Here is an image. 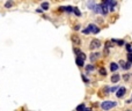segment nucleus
<instances>
[{
	"instance_id": "obj_22",
	"label": "nucleus",
	"mask_w": 132,
	"mask_h": 111,
	"mask_svg": "<svg viewBox=\"0 0 132 111\" xmlns=\"http://www.w3.org/2000/svg\"><path fill=\"white\" fill-rule=\"evenodd\" d=\"M79 58H81L82 60H85V59H86V54H85L83 52H81V53H80V56H79Z\"/></svg>"
},
{
	"instance_id": "obj_12",
	"label": "nucleus",
	"mask_w": 132,
	"mask_h": 111,
	"mask_svg": "<svg viewBox=\"0 0 132 111\" xmlns=\"http://www.w3.org/2000/svg\"><path fill=\"white\" fill-rule=\"evenodd\" d=\"M77 111H86V106H85V104L82 103V104H80L77 106Z\"/></svg>"
},
{
	"instance_id": "obj_20",
	"label": "nucleus",
	"mask_w": 132,
	"mask_h": 111,
	"mask_svg": "<svg viewBox=\"0 0 132 111\" xmlns=\"http://www.w3.org/2000/svg\"><path fill=\"white\" fill-rule=\"evenodd\" d=\"M127 63L132 64V53H129V54H127Z\"/></svg>"
},
{
	"instance_id": "obj_11",
	"label": "nucleus",
	"mask_w": 132,
	"mask_h": 111,
	"mask_svg": "<svg viewBox=\"0 0 132 111\" xmlns=\"http://www.w3.org/2000/svg\"><path fill=\"white\" fill-rule=\"evenodd\" d=\"M87 6H88V7H89L90 9H92V10H94L95 6H96V4H95L94 1H89V2H87Z\"/></svg>"
},
{
	"instance_id": "obj_7",
	"label": "nucleus",
	"mask_w": 132,
	"mask_h": 111,
	"mask_svg": "<svg viewBox=\"0 0 132 111\" xmlns=\"http://www.w3.org/2000/svg\"><path fill=\"white\" fill-rule=\"evenodd\" d=\"M75 63H77V65H78L79 67H82V66H85V60H82L81 58H79V57L75 59Z\"/></svg>"
},
{
	"instance_id": "obj_9",
	"label": "nucleus",
	"mask_w": 132,
	"mask_h": 111,
	"mask_svg": "<svg viewBox=\"0 0 132 111\" xmlns=\"http://www.w3.org/2000/svg\"><path fill=\"white\" fill-rule=\"evenodd\" d=\"M98 57H100V53H98V52H95V53L90 54V61H95Z\"/></svg>"
},
{
	"instance_id": "obj_1",
	"label": "nucleus",
	"mask_w": 132,
	"mask_h": 111,
	"mask_svg": "<svg viewBox=\"0 0 132 111\" xmlns=\"http://www.w3.org/2000/svg\"><path fill=\"white\" fill-rule=\"evenodd\" d=\"M116 105H117V103L114 102V101H104L101 104V108L104 111H108V110H110V109H112V108H115Z\"/></svg>"
},
{
	"instance_id": "obj_21",
	"label": "nucleus",
	"mask_w": 132,
	"mask_h": 111,
	"mask_svg": "<svg viewBox=\"0 0 132 111\" xmlns=\"http://www.w3.org/2000/svg\"><path fill=\"white\" fill-rule=\"evenodd\" d=\"M126 50H127V52L129 53H132V48L130 44H126Z\"/></svg>"
},
{
	"instance_id": "obj_17",
	"label": "nucleus",
	"mask_w": 132,
	"mask_h": 111,
	"mask_svg": "<svg viewBox=\"0 0 132 111\" xmlns=\"http://www.w3.org/2000/svg\"><path fill=\"white\" fill-rule=\"evenodd\" d=\"M73 12H74V14H75L77 16H81V12H80L77 7H74V10H73Z\"/></svg>"
},
{
	"instance_id": "obj_27",
	"label": "nucleus",
	"mask_w": 132,
	"mask_h": 111,
	"mask_svg": "<svg viewBox=\"0 0 132 111\" xmlns=\"http://www.w3.org/2000/svg\"><path fill=\"white\" fill-rule=\"evenodd\" d=\"M79 29H80V26H79V24H77V26L74 27V30H75V31H78Z\"/></svg>"
},
{
	"instance_id": "obj_3",
	"label": "nucleus",
	"mask_w": 132,
	"mask_h": 111,
	"mask_svg": "<svg viewBox=\"0 0 132 111\" xmlns=\"http://www.w3.org/2000/svg\"><path fill=\"white\" fill-rule=\"evenodd\" d=\"M87 29H88V31L92 33V34H98V33H100V28L97 26H95V24H93V23L88 24Z\"/></svg>"
},
{
	"instance_id": "obj_15",
	"label": "nucleus",
	"mask_w": 132,
	"mask_h": 111,
	"mask_svg": "<svg viewBox=\"0 0 132 111\" xmlns=\"http://www.w3.org/2000/svg\"><path fill=\"white\" fill-rule=\"evenodd\" d=\"M94 68H95L94 65H87V66H86V71H87V72H92V71H94Z\"/></svg>"
},
{
	"instance_id": "obj_16",
	"label": "nucleus",
	"mask_w": 132,
	"mask_h": 111,
	"mask_svg": "<svg viewBox=\"0 0 132 111\" xmlns=\"http://www.w3.org/2000/svg\"><path fill=\"white\" fill-rule=\"evenodd\" d=\"M98 72H100L101 75H107V71H106V68H103V67H101V68L98 69Z\"/></svg>"
},
{
	"instance_id": "obj_24",
	"label": "nucleus",
	"mask_w": 132,
	"mask_h": 111,
	"mask_svg": "<svg viewBox=\"0 0 132 111\" xmlns=\"http://www.w3.org/2000/svg\"><path fill=\"white\" fill-rule=\"evenodd\" d=\"M81 77L83 79V81H85V83H88V82H89V81H88V79H87V77H85L83 74H81Z\"/></svg>"
},
{
	"instance_id": "obj_28",
	"label": "nucleus",
	"mask_w": 132,
	"mask_h": 111,
	"mask_svg": "<svg viewBox=\"0 0 132 111\" xmlns=\"http://www.w3.org/2000/svg\"><path fill=\"white\" fill-rule=\"evenodd\" d=\"M86 111H90V110H89V109H86Z\"/></svg>"
},
{
	"instance_id": "obj_4",
	"label": "nucleus",
	"mask_w": 132,
	"mask_h": 111,
	"mask_svg": "<svg viewBox=\"0 0 132 111\" xmlns=\"http://www.w3.org/2000/svg\"><path fill=\"white\" fill-rule=\"evenodd\" d=\"M71 39H72V43H73L75 46H79L80 44H81V39H80V37L78 35H72Z\"/></svg>"
},
{
	"instance_id": "obj_10",
	"label": "nucleus",
	"mask_w": 132,
	"mask_h": 111,
	"mask_svg": "<svg viewBox=\"0 0 132 111\" xmlns=\"http://www.w3.org/2000/svg\"><path fill=\"white\" fill-rule=\"evenodd\" d=\"M110 69H111V72H116L118 69V65L116 63H111L110 64Z\"/></svg>"
},
{
	"instance_id": "obj_8",
	"label": "nucleus",
	"mask_w": 132,
	"mask_h": 111,
	"mask_svg": "<svg viewBox=\"0 0 132 111\" xmlns=\"http://www.w3.org/2000/svg\"><path fill=\"white\" fill-rule=\"evenodd\" d=\"M119 79H121V77H119L118 74H114V75L111 77V82H112V83H117V82L119 81Z\"/></svg>"
},
{
	"instance_id": "obj_26",
	"label": "nucleus",
	"mask_w": 132,
	"mask_h": 111,
	"mask_svg": "<svg viewBox=\"0 0 132 111\" xmlns=\"http://www.w3.org/2000/svg\"><path fill=\"white\" fill-rule=\"evenodd\" d=\"M82 33H83V34H90V33H89V31H88V29H83V30H82Z\"/></svg>"
},
{
	"instance_id": "obj_2",
	"label": "nucleus",
	"mask_w": 132,
	"mask_h": 111,
	"mask_svg": "<svg viewBox=\"0 0 132 111\" xmlns=\"http://www.w3.org/2000/svg\"><path fill=\"white\" fill-rule=\"evenodd\" d=\"M100 46H101V41L100 39H93L90 42V44H89V49L90 50H96Z\"/></svg>"
},
{
	"instance_id": "obj_5",
	"label": "nucleus",
	"mask_w": 132,
	"mask_h": 111,
	"mask_svg": "<svg viewBox=\"0 0 132 111\" xmlns=\"http://www.w3.org/2000/svg\"><path fill=\"white\" fill-rule=\"evenodd\" d=\"M126 93V88L125 87H121L118 90H117V93H116V96L118 97V98H121V97H123L124 95Z\"/></svg>"
},
{
	"instance_id": "obj_29",
	"label": "nucleus",
	"mask_w": 132,
	"mask_h": 111,
	"mask_svg": "<svg viewBox=\"0 0 132 111\" xmlns=\"http://www.w3.org/2000/svg\"><path fill=\"white\" fill-rule=\"evenodd\" d=\"M126 111H131V110H126Z\"/></svg>"
},
{
	"instance_id": "obj_14",
	"label": "nucleus",
	"mask_w": 132,
	"mask_h": 111,
	"mask_svg": "<svg viewBox=\"0 0 132 111\" xmlns=\"http://www.w3.org/2000/svg\"><path fill=\"white\" fill-rule=\"evenodd\" d=\"M111 42H114V43H117V44H118V45H124V44H125V42H124V41H122V39H119V41H118V39H112V41H111Z\"/></svg>"
},
{
	"instance_id": "obj_23",
	"label": "nucleus",
	"mask_w": 132,
	"mask_h": 111,
	"mask_svg": "<svg viewBox=\"0 0 132 111\" xmlns=\"http://www.w3.org/2000/svg\"><path fill=\"white\" fill-rule=\"evenodd\" d=\"M73 51H74V53H75V54H78V56H80V53H81V51H80L78 48H75V49H74Z\"/></svg>"
},
{
	"instance_id": "obj_18",
	"label": "nucleus",
	"mask_w": 132,
	"mask_h": 111,
	"mask_svg": "<svg viewBox=\"0 0 132 111\" xmlns=\"http://www.w3.org/2000/svg\"><path fill=\"white\" fill-rule=\"evenodd\" d=\"M74 10V7H71V6H67L65 7V12H68V13H72Z\"/></svg>"
},
{
	"instance_id": "obj_13",
	"label": "nucleus",
	"mask_w": 132,
	"mask_h": 111,
	"mask_svg": "<svg viewBox=\"0 0 132 111\" xmlns=\"http://www.w3.org/2000/svg\"><path fill=\"white\" fill-rule=\"evenodd\" d=\"M41 6H42V9H43V10H48V9H49V4H48V2H42Z\"/></svg>"
},
{
	"instance_id": "obj_30",
	"label": "nucleus",
	"mask_w": 132,
	"mask_h": 111,
	"mask_svg": "<svg viewBox=\"0 0 132 111\" xmlns=\"http://www.w3.org/2000/svg\"><path fill=\"white\" fill-rule=\"evenodd\" d=\"M131 100H132V96H131Z\"/></svg>"
},
{
	"instance_id": "obj_6",
	"label": "nucleus",
	"mask_w": 132,
	"mask_h": 111,
	"mask_svg": "<svg viewBox=\"0 0 132 111\" xmlns=\"http://www.w3.org/2000/svg\"><path fill=\"white\" fill-rule=\"evenodd\" d=\"M119 64H121V66H122V68L123 69H129L130 67H131V64H130V63H125V61H123V60H121Z\"/></svg>"
},
{
	"instance_id": "obj_19",
	"label": "nucleus",
	"mask_w": 132,
	"mask_h": 111,
	"mask_svg": "<svg viewBox=\"0 0 132 111\" xmlns=\"http://www.w3.org/2000/svg\"><path fill=\"white\" fill-rule=\"evenodd\" d=\"M12 6H13V2H12V1H8V2L5 4V7H6V8H10Z\"/></svg>"
},
{
	"instance_id": "obj_25",
	"label": "nucleus",
	"mask_w": 132,
	"mask_h": 111,
	"mask_svg": "<svg viewBox=\"0 0 132 111\" xmlns=\"http://www.w3.org/2000/svg\"><path fill=\"white\" fill-rule=\"evenodd\" d=\"M118 89H119V88H117V87H114V88H111V89H110V92H117Z\"/></svg>"
}]
</instances>
